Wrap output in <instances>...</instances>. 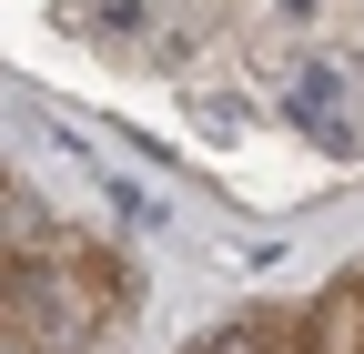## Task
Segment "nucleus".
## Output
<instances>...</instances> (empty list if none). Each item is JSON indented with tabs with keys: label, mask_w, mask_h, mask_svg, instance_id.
Masks as SVG:
<instances>
[{
	"label": "nucleus",
	"mask_w": 364,
	"mask_h": 354,
	"mask_svg": "<svg viewBox=\"0 0 364 354\" xmlns=\"http://www.w3.org/2000/svg\"><path fill=\"white\" fill-rule=\"evenodd\" d=\"M132 284L81 233H61L41 263H11V354H81L102 324H122Z\"/></svg>",
	"instance_id": "nucleus-1"
},
{
	"label": "nucleus",
	"mask_w": 364,
	"mask_h": 354,
	"mask_svg": "<svg viewBox=\"0 0 364 354\" xmlns=\"http://www.w3.org/2000/svg\"><path fill=\"white\" fill-rule=\"evenodd\" d=\"M314 324V354H364V284L324 294V314H304Z\"/></svg>",
	"instance_id": "nucleus-2"
}]
</instances>
